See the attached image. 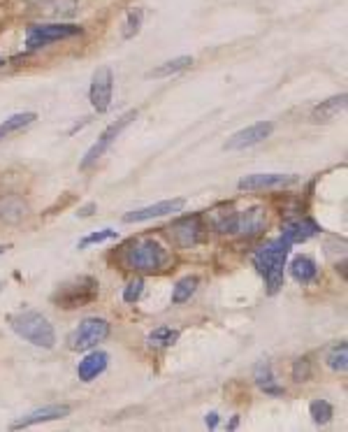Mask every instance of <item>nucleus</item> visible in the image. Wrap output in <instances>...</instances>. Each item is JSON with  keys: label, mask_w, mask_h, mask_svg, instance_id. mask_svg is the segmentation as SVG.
<instances>
[{"label": "nucleus", "mask_w": 348, "mask_h": 432, "mask_svg": "<svg viewBox=\"0 0 348 432\" xmlns=\"http://www.w3.org/2000/svg\"><path fill=\"white\" fill-rule=\"evenodd\" d=\"M10 325L21 340L30 342L33 347L54 349V344H56V330L39 311H21L10 318Z\"/></svg>", "instance_id": "f03ea898"}, {"label": "nucleus", "mask_w": 348, "mask_h": 432, "mask_svg": "<svg viewBox=\"0 0 348 432\" xmlns=\"http://www.w3.org/2000/svg\"><path fill=\"white\" fill-rule=\"evenodd\" d=\"M82 33V28L75 26V23H44V26H30L26 33V42L30 49H39V47H46L51 42H58V40L73 37Z\"/></svg>", "instance_id": "6e6552de"}, {"label": "nucleus", "mask_w": 348, "mask_h": 432, "mask_svg": "<svg viewBox=\"0 0 348 432\" xmlns=\"http://www.w3.org/2000/svg\"><path fill=\"white\" fill-rule=\"evenodd\" d=\"M253 379H256L258 388L265 390L267 395H283V393H286V390H283L279 383H276L274 372H272V365L265 363V360H263V363H258L256 372H253Z\"/></svg>", "instance_id": "a211bd4d"}, {"label": "nucleus", "mask_w": 348, "mask_h": 432, "mask_svg": "<svg viewBox=\"0 0 348 432\" xmlns=\"http://www.w3.org/2000/svg\"><path fill=\"white\" fill-rule=\"evenodd\" d=\"M313 235H318V223L313 219H295V221H288L283 226V237L288 239L290 244H299V242H306L311 239Z\"/></svg>", "instance_id": "2eb2a0df"}, {"label": "nucleus", "mask_w": 348, "mask_h": 432, "mask_svg": "<svg viewBox=\"0 0 348 432\" xmlns=\"http://www.w3.org/2000/svg\"><path fill=\"white\" fill-rule=\"evenodd\" d=\"M0 291H3V284H0Z\"/></svg>", "instance_id": "72a5a7b5"}, {"label": "nucleus", "mask_w": 348, "mask_h": 432, "mask_svg": "<svg viewBox=\"0 0 348 432\" xmlns=\"http://www.w3.org/2000/svg\"><path fill=\"white\" fill-rule=\"evenodd\" d=\"M168 258H170L168 249H165L161 242H156V239H139V242L130 244V249L123 256L125 268L137 270V272L163 270Z\"/></svg>", "instance_id": "7ed1b4c3"}, {"label": "nucleus", "mask_w": 348, "mask_h": 432, "mask_svg": "<svg viewBox=\"0 0 348 432\" xmlns=\"http://www.w3.org/2000/svg\"><path fill=\"white\" fill-rule=\"evenodd\" d=\"M274 131V124L272 121H258L249 128H242V131H237L232 138H228V142L223 144L225 151H244V149H251L256 147V144L265 142L267 138L272 135Z\"/></svg>", "instance_id": "9d476101"}, {"label": "nucleus", "mask_w": 348, "mask_h": 432, "mask_svg": "<svg viewBox=\"0 0 348 432\" xmlns=\"http://www.w3.org/2000/svg\"><path fill=\"white\" fill-rule=\"evenodd\" d=\"M112 95H114V75L107 66H102L93 72L91 89H89V98H91L93 109H96L98 114L107 112L109 107H112Z\"/></svg>", "instance_id": "1a4fd4ad"}, {"label": "nucleus", "mask_w": 348, "mask_h": 432, "mask_svg": "<svg viewBox=\"0 0 348 432\" xmlns=\"http://www.w3.org/2000/svg\"><path fill=\"white\" fill-rule=\"evenodd\" d=\"M237 426H240V416H235V419L228 423V430H235Z\"/></svg>", "instance_id": "c756f323"}, {"label": "nucleus", "mask_w": 348, "mask_h": 432, "mask_svg": "<svg viewBox=\"0 0 348 432\" xmlns=\"http://www.w3.org/2000/svg\"><path fill=\"white\" fill-rule=\"evenodd\" d=\"M204 423H207V428H216L218 426V414L216 412H211V414H207V419H204Z\"/></svg>", "instance_id": "c85d7f7f"}, {"label": "nucleus", "mask_w": 348, "mask_h": 432, "mask_svg": "<svg viewBox=\"0 0 348 432\" xmlns=\"http://www.w3.org/2000/svg\"><path fill=\"white\" fill-rule=\"evenodd\" d=\"M325 363L332 372H346L348 370V344L342 342V344H335L330 351H328V356H325Z\"/></svg>", "instance_id": "4be33fe9"}, {"label": "nucleus", "mask_w": 348, "mask_h": 432, "mask_svg": "<svg viewBox=\"0 0 348 432\" xmlns=\"http://www.w3.org/2000/svg\"><path fill=\"white\" fill-rule=\"evenodd\" d=\"M295 174H281V172H258V174H247L237 181L240 191H274L295 184Z\"/></svg>", "instance_id": "9b49d317"}, {"label": "nucleus", "mask_w": 348, "mask_h": 432, "mask_svg": "<svg viewBox=\"0 0 348 432\" xmlns=\"http://www.w3.org/2000/svg\"><path fill=\"white\" fill-rule=\"evenodd\" d=\"M344 109H346V93L335 95V98H330L325 102H321L318 107H313L311 119L313 121H332V119H337Z\"/></svg>", "instance_id": "f3484780"}, {"label": "nucleus", "mask_w": 348, "mask_h": 432, "mask_svg": "<svg viewBox=\"0 0 348 432\" xmlns=\"http://www.w3.org/2000/svg\"><path fill=\"white\" fill-rule=\"evenodd\" d=\"M107 363H109V356L105 354V351H91L89 356H84L82 360H79L77 377L82 381H86V383L98 379L100 374L107 370Z\"/></svg>", "instance_id": "4468645a"}, {"label": "nucleus", "mask_w": 348, "mask_h": 432, "mask_svg": "<svg viewBox=\"0 0 348 432\" xmlns=\"http://www.w3.org/2000/svg\"><path fill=\"white\" fill-rule=\"evenodd\" d=\"M288 270H290V277L295 279L297 284H311L316 275H318V265H316V260L309 258V256H297V258H292Z\"/></svg>", "instance_id": "dca6fc26"}, {"label": "nucleus", "mask_w": 348, "mask_h": 432, "mask_svg": "<svg viewBox=\"0 0 348 432\" xmlns=\"http://www.w3.org/2000/svg\"><path fill=\"white\" fill-rule=\"evenodd\" d=\"M116 237V230L112 228H105V230H98V233H91L86 235L82 242H79V249H86V246L91 244H100V242H107V239H114Z\"/></svg>", "instance_id": "a878e982"}, {"label": "nucleus", "mask_w": 348, "mask_h": 432, "mask_svg": "<svg viewBox=\"0 0 348 432\" xmlns=\"http://www.w3.org/2000/svg\"><path fill=\"white\" fill-rule=\"evenodd\" d=\"M142 291H144V279H132V282L125 286L123 291V300L128 302V305H135V302L142 298Z\"/></svg>", "instance_id": "bb28decb"}, {"label": "nucleus", "mask_w": 348, "mask_h": 432, "mask_svg": "<svg viewBox=\"0 0 348 432\" xmlns=\"http://www.w3.org/2000/svg\"><path fill=\"white\" fill-rule=\"evenodd\" d=\"M311 377V363L306 358H299L295 360V365H292V379L295 381H309Z\"/></svg>", "instance_id": "cd10ccee"}, {"label": "nucleus", "mask_w": 348, "mask_h": 432, "mask_svg": "<svg viewBox=\"0 0 348 432\" xmlns=\"http://www.w3.org/2000/svg\"><path fill=\"white\" fill-rule=\"evenodd\" d=\"M186 200L184 198H172V200H163V203H156V205H149V207H142V210L135 212H128L123 216L125 223H142V221H151V219H161V216H168V214H177L184 210Z\"/></svg>", "instance_id": "f8f14e48"}, {"label": "nucleus", "mask_w": 348, "mask_h": 432, "mask_svg": "<svg viewBox=\"0 0 348 432\" xmlns=\"http://www.w3.org/2000/svg\"><path fill=\"white\" fill-rule=\"evenodd\" d=\"M109 337V323L105 318L91 316L84 318L68 337V347L73 351H89L93 347H98L100 342H105Z\"/></svg>", "instance_id": "39448f33"}, {"label": "nucleus", "mask_w": 348, "mask_h": 432, "mask_svg": "<svg viewBox=\"0 0 348 432\" xmlns=\"http://www.w3.org/2000/svg\"><path fill=\"white\" fill-rule=\"evenodd\" d=\"M177 340H179V330L177 328H168V325L156 328V330L147 335L149 349H170L172 344H177Z\"/></svg>", "instance_id": "aec40b11"}, {"label": "nucleus", "mask_w": 348, "mask_h": 432, "mask_svg": "<svg viewBox=\"0 0 348 432\" xmlns=\"http://www.w3.org/2000/svg\"><path fill=\"white\" fill-rule=\"evenodd\" d=\"M265 226H267L265 210H260V207H253V210L242 212V214H228V219L220 221L216 228L220 230V233L253 237V235L263 233Z\"/></svg>", "instance_id": "0eeeda50"}, {"label": "nucleus", "mask_w": 348, "mask_h": 432, "mask_svg": "<svg viewBox=\"0 0 348 432\" xmlns=\"http://www.w3.org/2000/svg\"><path fill=\"white\" fill-rule=\"evenodd\" d=\"M290 242L286 237L272 239L265 246H260L253 256V265L258 268L260 275L265 277L267 293L274 295L283 286V268H286V258L290 253Z\"/></svg>", "instance_id": "f257e3e1"}, {"label": "nucleus", "mask_w": 348, "mask_h": 432, "mask_svg": "<svg viewBox=\"0 0 348 432\" xmlns=\"http://www.w3.org/2000/svg\"><path fill=\"white\" fill-rule=\"evenodd\" d=\"M0 66H5V59H0Z\"/></svg>", "instance_id": "473e14b6"}, {"label": "nucleus", "mask_w": 348, "mask_h": 432, "mask_svg": "<svg viewBox=\"0 0 348 432\" xmlns=\"http://www.w3.org/2000/svg\"><path fill=\"white\" fill-rule=\"evenodd\" d=\"M191 66H193V59H191V56H179V59H172V61H165V63H161V66H158V68L149 70L147 75H149V77L161 79V77L177 75V72L186 70V68H191Z\"/></svg>", "instance_id": "412c9836"}, {"label": "nucleus", "mask_w": 348, "mask_h": 432, "mask_svg": "<svg viewBox=\"0 0 348 432\" xmlns=\"http://www.w3.org/2000/svg\"><path fill=\"white\" fill-rule=\"evenodd\" d=\"M142 19H144V12H142L139 7H137V10H130L128 12V19H125V23H123V37L125 40H132L139 33Z\"/></svg>", "instance_id": "393cba45"}, {"label": "nucleus", "mask_w": 348, "mask_h": 432, "mask_svg": "<svg viewBox=\"0 0 348 432\" xmlns=\"http://www.w3.org/2000/svg\"><path fill=\"white\" fill-rule=\"evenodd\" d=\"M73 412L70 404H49V407H42V409H35L30 412L28 416H23L21 421L14 423V430H21V428H30V426H37V423H46V421H58V419H66Z\"/></svg>", "instance_id": "ddd939ff"}, {"label": "nucleus", "mask_w": 348, "mask_h": 432, "mask_svg": "<svg viewBox=\"0 0 348 432\" xmlns=\"http://www.w3.org/2000/svg\"><path fill=\"white\" fill-rule=\"evenodd\" d=\"M309 414L313 423H318V426H325V423L332 421V416H335V409H332V404L328 400H313L309 404Z\"/></svg>", "instance_id": "b1692460"}, {"label": "nucleus", "mask_w": 348, "mask_h": 432, "mask_svg": "<svg viewBox=\"0 0 348 432\" xmlns=\"http://www.w3.org/2000/svg\"><path fill=\"white\" fill-rule=\"evenodd\" d=\"M135 119H137V109H132V112H125V114H123L121 119H116L114 124H109L105 131H102V135L98 138V142L93 144L89 151H86L84 161L79 163V167H82V170H86V167H91L96 161H100V158L109 151V147H112V144L116 142L118 135H121L125 128H128L132 121H135Z\"/></svg>", "instance_id": "423d86ee"}, {"label": "nucleus", "mask_w": 348, "mask_h": 432, "mask_svg": "<svg viewBox=\"0 0 348 432\" xmlns=\"http://www.w3.org/2000/svg\"><path fill=\"white\" fill-rule=\"evenodd\" d=\"M7 249H10V246H5V244H0V253H3V251H7Z\"/></svg>", "instance_id": "2f4dec72"}, {"label": "nucleus", "mask_w": 348, "mask_h": 432, "mask_svg": "<svg viewBox=\"0 0 348 432\" xmlns=\"http://www.w3.org/2000/svg\"><path fill=\"white\" fill-rule=\"evenodd\" d=\"M91 210H93V205H89V207H84L82 212H79V216H89L91 214Z\"/></svg>", "instance_id": "7c9ffc66"}, {"label": "nucleus", "mask_w": 348, "mask_h": 432, "mask_svg": "<svg viewBox=\"0 0 348 432\" xmlns=\"http://www.w3.org/2000/svg\"><path fill=\"white\" fill-rule=\"evenodd\" d=\"M37 114L35 112H19V114H12L7 116L3 124H0V142L5 138H10V135L23 131V128H28L30 124H35Z\"/></svg>", "instance_id": "6ab92c4d"}, {"label": "nucleus", "mask_w": 348, "mask_h": 432, "mask_svg": "<svg viewBox=\"0 0 348 432\" xmlns=\"http://www.w3.org/2000/svg\"><path fill=\"white\" fill-rule=\"evenodd\" d=\"M98 298V282L93 277H79L75 282L63 284L58 293L54 295V302L58 307L73 309V307H84Z\"/></svg>", "instance_id": "20e7f679"}, {"label": "nucleus", "mask_w": 348, "mask_h": 432, "mask_svg": "<svg viewBox=\"0 0 348 432\" xmlns=\"http://www.w3.org/2000/svg\"><path fill=\"white\" fill-rule=\"evenodd\" d=\"M197 284H200V279H197V277H184V279H179L177 286H174V291H172V302H174V305H181V302L191 300V295L195 293Z\"/></svg>", "instance_id": "5701e85b"}]
</instances>
